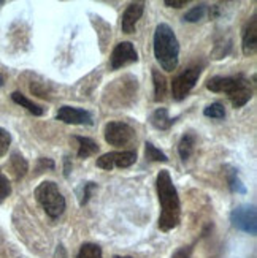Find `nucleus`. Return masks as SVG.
<instances>
[{
  "instance_id": "1",
  "label": "nucleus",
  "mask_w": 257,
  "mask_h": 258,
  "mask_svg": "<svg viewBox=\"0 0 257 258\" xmlns=\"http://www.w3.org/2000/svg\"><path fill=\"white\" fill-rule=\"evenodd\" d=\"M158 185V195L161 203V216H159V228L162 231H172L180 225L181 220V203L178 197V190L173 185L172 176L167 170H162L156 179Z\"/></svg>"
},
{
  "instance_id": "2",
  "label": "nucleus",
  "mask_w": 257,
  "mask_h": 258,
  "mask_svg": "<svg viewBox=\"0 0 257 258\" xmlns=\"http://www.w3.org/2000/svg\"><path fill=\"white\" fill-rule=\"evenodd\" d=\"M154 55L165 72H173L178 67L180 43L169 24H159L154 32Z\"/></svg>"
},
{
  "instance_id": "3",
  "label": "nucleus",
  "mask_w": 257,
  "mask_h": 258,
  "mask_svg": "<svg viewBox=\"0 0 257 258\" xmlns=\"http://www.w3.org/2000/svg\"><path fill=\"white\" fill-rule=\"evenodd\" d=\"M35 198L51 219H58L65 211V198L62 197L58 184L44 181L35 188Z\"/></svg>"
},
{
  "instance_id": "4",
  "label": "nucleus",
  "mask_w": 257,
  "mask_h": 258,
  "mask_svg": "<svg viewBox=\"0 0 257 258\" xmlns=\"http://www.w3.org/2000/svg\"><path fill=\"white\" fill-rule=\"evenodd\" d=\"M200 75H202V67H191V69H187L183 73L175 76L173 81H172L173 100H176V102H181V100H184L189 95V92L194 89Z\"/></svg>"
},
{
  "instance_id": "5",
  "label": "nucleus",
  "mask_w": 257,
  "mask_h": 258,
  "mask_svg": "<svg viewBox=\"0 0 257 258\" xmlns=\"http://www.w3.org/2000/svg\"><path fill=\"white\" fill-rule=\"evenodd\" d=\"M105 141L116 148L129 146L135 141V130L126 122H108L104 130Z\"/></svg>"
},
{
  "instance_id": "6",
  "label": "nucleus",
  "mask_w": 257,
  "mask_h": 258,
  "mask_svg": "<svg viewBox=\"0 0 257 258\" xmlns=\"http://www.w3.org/2000/svg\"><path fill=\"white\" fill-rule=\"evenodd\" d=\"M230 222L232 225L240 231L248 234L257 233V217H255V208L254 206H238L230 212Z\"/></svg>"
},
{
  "instance_id": "7",
  "label": "nucleus",
  "mask_w": 257,
  "mask_h": 258,
  "mask_svg": "<svg viewBox=\"0 0 257 258\" xmlns=\"http://www.w3.org/2000/svg\"><path fill=\"white\" fill-rule=\"evenodd\" d=\"M137 162L135 151H121V152H108L100 155L97 159V166L105 171H111L113 168H129Z\"/></svg>"
},
{
  "instance_id": "8",
  "label": "nucleus",
  "mask_w": 257,
  "mask_h": 258,
  "mask_svg": "<svg viewBox=\"0 0 257 258\" xmlns=\"http://www.w3.org/2000/svg\"><path fill=\"white\" fill-rule=\"evenodd\" d=\"M138 60V54L130 41H122L113 49L110 55V67L111 70H119L122 67L130 65Z\"/></svg>"
},
{
  "instance_id": "9",
  "label": "nucleus",
  "mask_w": 257,
  "mask_h": 258,
  "mask_svg": "<svg viewBox=\"0 0 257 258\" xmlns=\"http://www.w3.org/2000/svg\"><path fill=\"white\" fill-rule=\"evenodd\" d=\"M56 119L64 122V124H72V125H92V122H94L89 111L75 108V106L59 108Z\"/></svg>"
},
{
  "instance_id": "10",
  "label": "nucleus",
  "mask_w": 257,
  "mask_h": 258,
  "mask_svg": "<svg viewBox=\"0 0 257 258\" xmlns=\"http://www.w3.org/2000/svg\"><path fill=\"white\" fill-rule=\"evenodd\" d=\"M227 97L235 108H241L246 105L252 97V89H251L249 80H246L243 75H238V81L235 87L227 94Z\"/></svg>"
},
{
  "instance_id": "11",
  "label": "nucleus",
  "mask_w": 257,
  "mask_h": 258,
  "mask_svg": "<svg viewBox=\"0 0 257 258\" xmlns=\"http://www.w3.org/2000/svg\"><path fill=\"white\" fill-rule=\"evenodd\" d=\"M143 11H144V2H135V4H130L124 15H122L121 19V29L124 33H133L135 32V26L137 22L140 21V18L143 16Z\"/></svg>"
},
{
  "instance_id": "12",
  "label": "nucleus",
  "mask_w": 257,
  "mask_h": 258,
  "mask_svg": "<svg viewBox=\"0 0 257 258\" xmlns=\"http://www.w3.org/2000/svg\"><path fill=\"white\" fill-rule=\"evenodd\" d=\"M255 49H257V19L254 15L243 32V54L252 55L255 54Z\"/></svg>"
},
{
  "instance_id": "13",
  "label": "nucleus",
  "mask_w": 257,
  "mask_h": 258,
  "mask_svg": "<svg viewBox=\"0 0 257 258\" xmlns=\"http://www.w3.org/2000/svg\"><path fill=\"white\" fill-rule=\"evenodd\" d=\"M238 81L237 76H215L207 83V89L211 92H226L229 94Z\"/></svg>"
},
{
  "instance_id": "14",
  "label": "nucleus",
  "mask_w": 257,
  "mask_h": 258,
  "mask_svg": "<svg viewBox=\"0 0 257 258\" xmlns=\"http://www.w3.org/2000/svg\"><path fill=\"white\" fill-rule=\"evenodd\" d=\"M149 122L152 124V127H156L158 130H169L175 124V119H172L169 116V111L165 108H158L151 114Z\"/></svg>"
},
{
  "instance_id": "15",
  "label": "nucleus",
  "mask_w": 257,
  "mask_h": 258,
  "mask_svg": "<svg viewBox=\"0 0 257 258\" xmlns=\"http://www.w3.org/2000/svg\"><path fill=\"white\" fill-rule=\"evenodd\" d=\"M152 83H154V102H164L167 95V78L159 72L152 69Z\"/></svg>"
},
{
  "instance_id": "16",
  "label": "nucleus",
  "mask_w": 257,
  "mask_h": 258,
  "mask_svg": "<svg viewBox=\"0 0 257 258\" xmlns=\"http://www.w3.org/2000/svg\"><path fill=\"white\" fill-rule=\"evenodd\" d=\"M75 140L78 141V157L80 159H87L98 152V144L94 140L86 137H75Z\"/></svg>"
},
{
  "instance_id": "17",
  "label": "nucleus",
  "mask_w": 257,
  "mask_h": 258,
  "mask_svg": "<svg viewBox=\"0 0 257 258\" xmlns=\"http://www.w3.org/2000/svg\"><path fill=\"white\" fill-rule=\"evenodd\" d=\"M195 143H197V137L194 133L189 132V133L183 135V138L180 140V144H178V152H180V157L183 160H187L189 157L194 154Z\"/></svg>"
},
{
  "instance_id": "18",
  "label": "nucleus",
  "mask_w": 257,
  "mask_h": 258,
  "mask_svg": "<svg viewBox=\"0 0 257 258\" xmlns=\"http://www.w3.org/2000/svg\"><path fill=\"white\" fill-rule=\"evenodd\" d=\"M10 166H11V171H13V174H15V177L18 179V181L24 177L27 174V171H29V163L19 152L11 154Z\"/></svg>"
},
{
  "instance_id": "19",
  "label": "nucleus",
  "mask_w": 257,
  "mask_h": 258,
  "mask_svg": "<svg viewBox=\"0 0 257 258\" xmlns=\"http://www.w3.org/2000/svg\"><path fill=\"white\" fill-rule=\"evenodd\" d=\"M11 100H13L15 103L21 105L22 108H26L29 113H32L33 116H41L44 113L41 106H38L37 103L30 102V100L26 95H22L21 92H13V94H11Z\"/></svg>"
},
{
  "instance_id": "20",
  "label": "nucleus",
  "mask_w": 257,
  "mask_h": 258,
  "mask_svg": "<svg viewBox=\"0 0 257 258\" xmlns=\"http://www.w3.org/2000/svg\"><path fill=\"white\" fill-rule=\"evenodd\" d=\"M144 157L149 162H169V157H167L161 149H158L152 143H146L144 144Z\"/></svg>"
},
{
  "instance_id": "21",
  "label": "nucleus",
  "mask_w": 257,
  "mask_h": 258,
  "mask_svg": "<svg viewBox=\"0 0 257 258\" xmlns=\"http://www.w3.org/2000/svg\"><path fill=\"white\" fill-rule=\"evenodd\" d=\"M227 182L233 194H246V187L243 185L241 179L237 174V170H233V168H229L227 171Z\"/></svg>"
},
{
  "instance_id": "22",
  "label": "nucleus",
  "mask_w": 257,
  "mask_h": 258,
  "mask_svg": "<svg viewBox=\"0 0 257 258\" xmlns=\"http://www.w3.org/2000/svg\"><path fill=\"white\" fill-rule=\"evenodd\" d=\"M207 11H208V5H207V4H198V5L192 7V8L189 10L187 13L184 15V21H187V22H197V21H200V19H203V18H205Z\"/></svg>"
},
{
  "instance_id": "23",
  "label": "nucleus",
  "mask_w": 257,
  "mask_h": 258,
  "mask_svg": "<svg viewBox=\"0 0 257 258\" xmlns=\"http://www.w3.org/2000/svg\"><path fill=\"white\" fill-rule=\"evenodd\" d=\"M76 258H102V249L97 244H83Z\"/></svg>"
},
{
  "instance_id": "24",
  "label": "nucleus",
  "mask_w": 257,
  "mask_h": 258,
  "mask_svg": "<svg viewBox=\"0 0 257 258\" xmlns=\"http://www.w3.org/2000/svg\"><path fill=\"white\" fill-rule=\"evenodd\" d=\"M203 114L211 119H224L226 117V108L221 103H213L203 109Z\"/></svg>"
},
{
  "instance_id": "25",
  "label": "nucleus",
  "mask_w": 257,
  "mask_h": 258,
  "mask_svg": "<svg viewBox=\"0 0 257 258\" xmlns=\"http://www.w3.org/2000/svg\"><path fill=\"white\" fill-rule=\"evenodd\" d=\"M10 194H11V184L8 181V177L0 171V205L10 197Z\"/></svg>"
},
{
  "instance_id": "26",
  "label": "nucleus",
  "mask_w": 257,
  "mask_h": 258,
  "mask_svg": "<svg viewBox=\"0 0 257 258\" xmlns=\"http://www.w3.org/2000/svg\"><path fill=\"white\" fill-rule=\"evenodd\" d=\"M10 144H11V135L0 127V157H4L8 149H10Z\"/></svg>"
},
{
  "instance_id": "27",
  "label": "nucleus",
  "mask_w": 257,
  "mask_h": 258,
  "mask_svg": "<svg viewBox=\"0 0 257 258\" xmlns=\"http://www.w3.org/2000/svg\"><path fill=\"white\" fill-rule=\"evenodd\" d=\"M56 168V163L51 160V159H46V157H40L38 162H37V173H43L46 170H54Z\"/></svg>"
},
{
  "instance_id": "28",
  "label": "nucleus",
  "mask_w": 257,
  "mask_h": 258,
  "mask_svg": "<svg viewBox=\"0 0 257 258\" xmlns=\"http://www.w3.org/2000/svg\"><path fill=\"white\" fill-rule=\"evenodd\" d=\"M95 187H97V184H94V182H87V184H84V187H83V195H81V200H80V205H81V206L87 205L89 198H91L92 190H94Z\"/></svg>"
},
{
  "instance_id": "29",
  "label": "nucleus",
  "mask_w": 257,
  "mask_h": 258,
  "mask_svg": "<svg viewBox=\"0 0 257 258\" xmlns=\"http://www.w3.org/2000/svg\"><path fill=\"white\" fill-rule=\"evenodd\" d=\"M191 253H192V247H181L172 255V258H191Z\"/></svg>"
},
{
  "instance_id": "30",
  "label": "nucleus",
  "mask_w": 257,
  "mask_h": 258,
  "mask_svg": "<svg viewBox=\"0 0 257 258\" xmlns=\"http://www.w3.org/2000/svg\"><path fill=\"white\" fill-rule=\"evenodd\" d=\"M189 0H165V5L167 7H172V8H181V7H186Z\"/></svg>"
},
{
  "instance_id": "31",
  "label": "nucleus",
  "mask_w": 257,
  "mask_h": 258,
  "mask_svg": "<svg viewBox=\"0 0 257 258\" xmlns=\"http://www.w3.org/2000/svg\"><path fill=\"white\" fill-rule=\"evenodd\" d=\"M54 258H67V252H65V247H64L62 244H59L58 247H56Z\"/></svg>"
},
{
  "instance_id": "32",
  "label": "nucleus",
  "mask_w": 257,
  "mask_h": 258,
  "mask_svg": "<svg viewBox=\"0 0 257 258\" xmlns=\"http://www.w3.org/2000/svg\"><path fill=\"white\" fill-rule=\"evenodd\" d=\"M70 171H72L70 159H69V157H65V159H64V174H65V177H69V176H70Z\"/></svg>"
},
{
  "instance_id": "33",
  "label": "nucleus",
  "mask_w": 257,
  "mask_h": 258,
  "mask_svg": "<svg viewBox=\"0 0 257 258\" xmlns=\"http://www.w3.org/2000/svg\"><path fill=\"white\" fill-rule=\"evenodd\" d=\"M2 84H4V76L0 75V86H2Z\"/></svg>"
},
{
  "instance_id": "34",
  "label": "nucleus",
  "mask_w": 257,
  "mask_h": 258,
  "mask_svg": "<svg viewBox=\"0 0 257 258\" xmlns=\"http://www.w3.org/2000/svg\"><path fill=\"white\" fill-rule=\"evenodd\" d=\"M115 258H133V256H119V255H116Z\"/></svg>"
}]
</instances>
